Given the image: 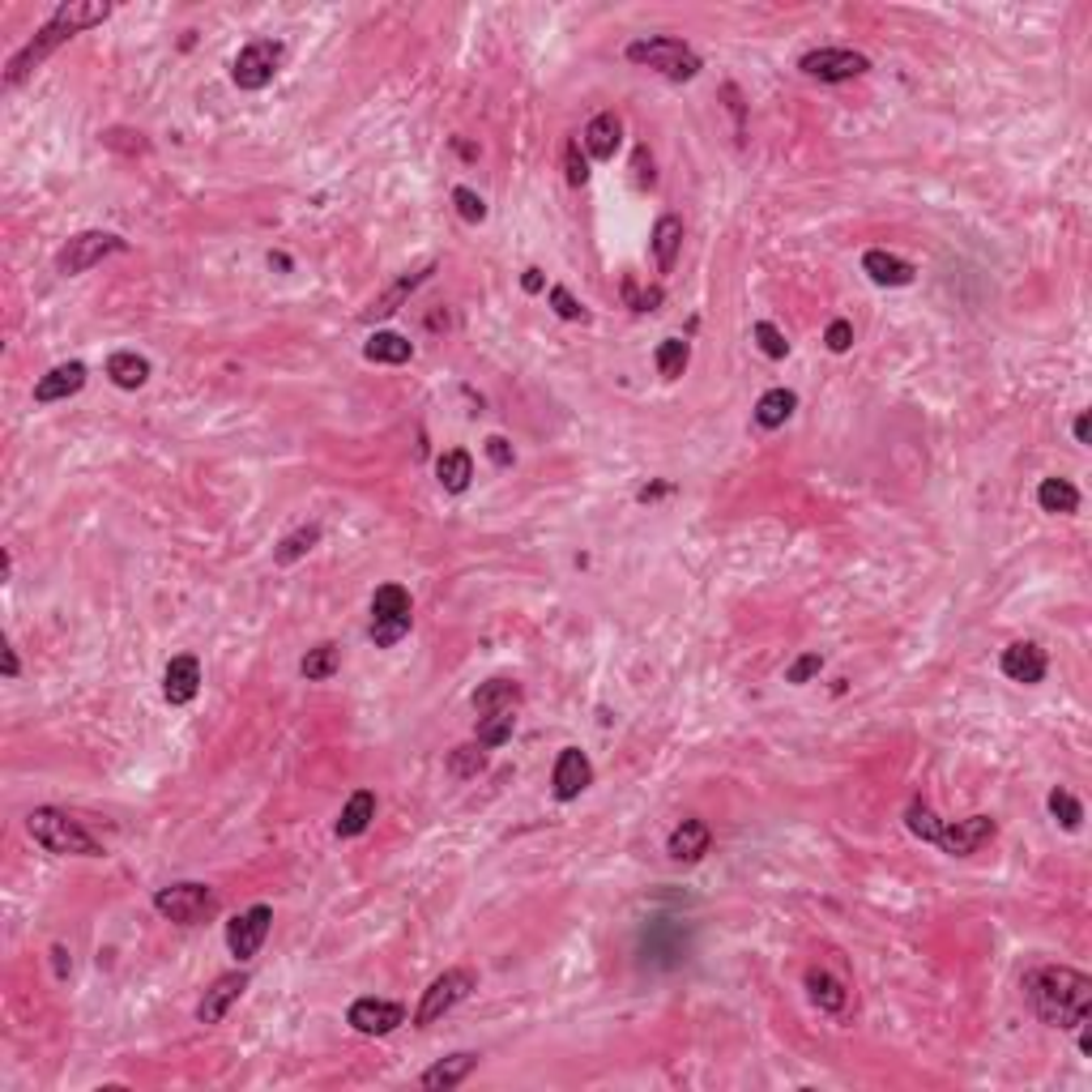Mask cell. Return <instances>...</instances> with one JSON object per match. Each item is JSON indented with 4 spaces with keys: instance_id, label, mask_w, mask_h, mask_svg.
<instances>
[{
    "instance_id": "obj_1",
    "label": "cell",
    "mask_w": 1092,
    "mask_h": 1092,
    "mask_svg": "<svg viewBox=\"0 0 1092 1092\" xmlns=\"http://www.w3.org/2000/svg\"><path fill=\"white\" fill-rule=\"evenodd\" d=\"M1024 999L1050 1028H1075L1092 1011V977L1067 964H1042L1024 977Z\"/></svg>"
},
{
    "instance_id": "obj_2",
    "label": "cell",
    "mask_w": 1092,
    "mask_h": 1092,
    "mask_svg": "<svg viewBox=\"0 0 1092 1092\" xmlns=\"http://www.w3.org/2000/svg\"><path fill=\"white\" fill-rule=\"evenodd\" d=\"M112 18V5H103V0H69V5H61L56 14H51V22L18 51V56L9 61V69H5V86L14 90V86H22L51 51H56L61 43H69L73 35H82V30H90V26H98V22H107Z\"/></svg>"
},
{
    "instance_id": "obj_3",
    "label": "cell",
    "mask_w": 1092,
    "mask_h": 1092,
    "mask_svg": "<svg viewBox=\"0 0 1092 1092\" xmlns=\"http://www.w3.org/2000/svg\"><path fill=\"white\" fill-rule=\"evenodd\" d=\"M26 828L30 837L47 849V854H61V858H98V841L82 828V819H73L69 811H56V806H35L26 815Z\"/></svg>"
},
{
    "instance_id": "obj_4",
    "label": "cell",
    "mask_w": 1092,
    "mask_h": 1092,
    "mask_svg": "<svg viewBox=\"0 0 1092 1092\" xmlns=\"http://www.w3.org/2000/svg\"><path fill=\"white\" fill-rule=\"evenodd\" d=\"M628 61L640 65V69H653L670 82H691L700 73V56L683 43V39H670V35H658V39H636L628 43Z\"/></svg>"
},
{
    "instance_id": "obj_5",
    "label": "cell",
    "mask_w": 1092,
    "mask_h": 1092,
    "mask_svg": "<svg viewBox=\"0 0 1092 1092\" xmlns=\"http://www.w3.org/2000/svg\"><path fill=\"white\" fill-rule=\"evenodd\" d=\"M414 623V607H410V593L402 585H380L371 593V640L380 649H393Z\"/></svg>"
},
{
    "instance_id": "obj_6",
    "label": "cell",
    "mask_w": 1092,
    "mask_h": 1092,
    "mask_svg": "<svg viewBox=\"0 0 1092 1092\" xmlns=\"http://www.w3.org/2000/svg\"><path fill=\"white\" fill-rule=\"evenodd\" d=\"M154 909L162 917L180 922V926H197V922H209L218 913V892L205 888V884H172V888L154 892Z\"/></svg>"
},
{
    "instance_id": "obj_7",
    "label": "cell",
    "mask_w": 1092,
    "mask_h": 1092,
    "mask_svg": "<svg viewBox=\"0 0 1092 1092\" xmlns=\"http://www.w3.org/2000/svg\"><path fill=\"white\" fill-rule=\"evenodd\" d=\"M124 248H129V244H124L120 235H112V231H82V235H73V240L56 252V273H65V278H77V273L94 269L98 260L116 256V252H124Z\"/></svg>"
},
{
    "instance_id": "obj_8",
    "label": "cell",
    "mask_w": 1092,
    "mask_h": 1092,
    "mask_svg": "<svg viewBox=\"0 0 1092 1092\" xmlns=\"http://www.w3.org/2000/svg\"><path fill=\"white\" fill-rule=\"evenodd\" d=\"M470 991H474V973H470V969H445V973L423 991V1003H418V1011H414V1024H418V1028L435 1024L440 1016H449Z\"/></svg>"
},
{
    "instance_id": "obj_9",
    "label": "cell",
    "mask_w": 1092,
    "mask_h": 1092,
    "mask_svg": "<svg viewBox=\"0 0 1092 1092\" xmlns=\"http://www.w3.org/2000/svg\"><path fill=\"white\" fill-rule=\"evenodd\" d=\"M278 65H282V43L256 39V43H248L240 56H235L231 82H235L240 90H265L273 77H278Z\"/></svg>"
},
{
    "instance_id": "obj_10",
    "label": "cell",
    "mask_w": 1092,
    "mask_h": 1092,
    "mask_svg": "<svg viewBox=\"0 0 1092 1092\" xmlns=\"http://www.w3.org/2000/svg\"><path fill=\"white\" fill-rule=\"evenodd\" d=\"M798 69L815 82H849V77H862L870 69V61L849 47H819V51H806Z\"/></svg>"
},
{
    "instance_id": "obj_11",
    "label": "cell",
    "mask_w": 1092,
    "mask_h": 1092,
    "mask_svg": "<svg viewBox=\"0 0 1092 1092\" xmlns=\"http://www.w3.org/2000/svg\"><path fill=\"white\" fill-rule=\"evenodd\" d=\"M269 926H273V909L269 905H252L244 909L240 917L227 922V948L235 960H252L260 952V943L269 939Z\"/></svg>"
},
{
    "instance_id": "obj_12",
    "label": "cell",
    "mask_w": 1092,
    "mask_h": 1092,
    "mask_svg": "<svg viewBox=\"0 0 1092 1092\" xmlns=\"http://www.w3.org/2000/svg\"><path fill=\"white\" fill-rule=\"evenodd\" d=\"M995 819L991 815H969V819H956V824H943L939 828V837H935V845L943 849V854H952V858H969V854H977L986 841H995Z\"/></svg>"
},
{
    "instance_id": "obj_13",
    "label": "cell",
    "mask_w": 1092,
    "mask_h": 1092,
    "mask_svg": "<svg viewBox=\"0 0 1092 1092\" xmlns=\"http://www.w3.org/2000/svg\"><path fill=\"white\" fill-rule=\"evenodd\" d=\"M346 1020L363 1037H389L397 1024H406V1007L402 1003H385V999H355Z\"/></svg>"
},
{
    "instance_id": "obj_14",
    "label": "cell",
    "mask_w": 1092,
    "mask_h": 1092,
    "mask_svg": "<svg viewBox=\"0 0 1092 1092\" xmlns=\"http://www.w3.org/2000/svg\"><path fill=\"white\" fill-rule=\"evenodd\" d=\"M551 786H555V798H560V802H572V798H581V794L593 786V764H589V755H585L581 747H564V751H560Z\"/></svg>"
},
{
    "instance_id": "obj_15",
    "label": "cell",
    "mask_w": 1092,
    "mask_h": 1092,
    "mask_svg": "<svg viewBox=\"0 0 1092 1092\" xmlns=\"http://www.w3.org/2000/svg\"><path fill=\"white\" fill-rule=\"evenodd\" d=\"M999 666H1003V675H1007L1011 683L1032 687V683L1046 679V649L1032 644V640H1016V644L1003 649V662H999Z\"/></svg>"
},
{
    "instance_id": "obj_16",
    "label": "cell",
    "mask_w": 1092,
    "mask_h": 1092,
    "mask_svg": "<svg viewBox=\"0 0 1092 1092\" xmlns=\"http://www.w3.org/2000/svg\"><path fill=\"white\" fill-rule=\"evenodd\" d=\"M248 991V973H223L213 981V986L205 991V999L197 1003V1020L201 1024H223V1016L240 1003V995Z\"/></svg>"
},
{
    "instance_id": "obj_17",
    "label": "cell",
    "mask_w": 1092,
    "mask_h": 1092,
    "mask_svg": "<svg viewBox=\"0 0 1092 1092\" xmlns=\"http://www.w3.org/2000/svg\"><path fill=\"white\" fill-rule=\"evenodd\" d=\"M197 691H201V662L192 653H180L162 670V696H167V704H192Z\"/></svg>"
},
{
    "instance_id": "obj_18",
    "label": "cell",
    "mask_w": 1092,
    "mask_h": 1092,
    "mask_svg": "<svg viewBox=\"0 0 1092 1092\" xmlns=\"http://www.w3.org/2000/svg\"><path fill=\"white\" fill-rule=\"evenodd\" d=\"M82 385H86V363H61L35 385V402H43V406L65 402V397L82 393Z\"/></svg>"
},
{
    "instance_id": "obj_19",
    "label": "cell",
    "mask_w": 1092,
    "mask_h": 1092,
    "mask_svg": "<svg viewBox=\"0 0 1092 1092\" xmlns=\"http://www.w3.org/2000/svg\"><path fill=\"white\" fill-rule=\"evenodd\" d=\"M585 150H589V158H597V162H611L615 158V150H619V141H623V120L615 116V112H602V116H593L589 124H585Z\"/></svg>"
},
{
    "instance_id": "obj_20",
    "label": "cell",
    "mask_w": 1092,
    "mask_h": 1092,
    "mask_svg": "<svg viewBox=\"0 0 1092 1092\" xmlns=\"http://www.w3.org/2000/svg\"><path fill=\"white\" fill-rule=\"evenodd\" d=\"M708 845H713V833H708L704 819H683V824L670 833L666 849H670L675 862H700L708 854Z\"/></svg>"
},
{
    "instance_id": "obj_21",
    "label": "cell",
    "mask_w": 1092,
    "mask_h": 1092,
    "mask_svg": "<svg viewBox=\"0 0 1092 1092\" xmlns=\"http://www.w3.org/2000/svg\"><path fill=\"white\" fill-rule=\"evenodd\" d=\"M862 269H866V278L880 282V287H909L913 282V265L892 256V252H884V248H870L862 256Z\"/></svg>"
},
{
    "instance_id": "obj_22",
    "label": "cell",
    "mask_w": 1092,
    "mask_h": 1092,
    "mask_svg": "<svg viewBox=\"0 0 1092 1092\" xmlns=\"http://www.w3.org/2000/svg\"><path fill=\"white\" fill-rule=\"evenodd\" d=\"M521 708V683L513 679H491L474 691V713H517Z\"/></svg>"
},
{
    "instance_id": "obj_23",
    "label": "cell",
    "mask_w": 1092,
    "mask_h": 1092,
    "mask_svg": "<svg viewBox=\"0 0 1092 1092\" xmlns=\"http://www.w3.org/2000/svg\"><path fill=\"white\" fill-rule=\"evenodd\" d=\"M474 1067H478V1054H449V1059H440L435 1067L423 1071V1088H431V1092H449V1088H457Z\"/></svg>"
},
{
    "instance_id": "obj_24",
    "label": "cell",
    "mask_w": 1092,
    "mask_h": 1092,
    "mask_svg": "<svg viewBox=\"0 0 1092 1092\" xmlns=\"http://www.w3.org/2000/svg\"><path fill=\"white\" fill-rule=\"evenodd\" d=\"M679 248H683V223H679L675 213L658 218V227H653V256H658V273H670V269H675Z\"/></svg>"
},
{
    "instance_id": "obj_25",
    "label": "cell",
    "mask_w": 1092,
    "mask_h": 1092,
    "mask_svg": "<svg viewBox=\"0 0 1092 1092\" xmlns=\"http://www.w3.org/2000/svg\"><path fill=\"white\" fill-rule=\"evenodd\" d=\"M376 819V794L371 790H355L350 794V802L342 806V815H338V837H359V833H367V824Z\"/></svg>"
},
{
    "instance_id": "obj_26",
    "label": "cell",
    "mask_w": 1092,
    "mask_h": 1092,
    "mask_svg": "<svg viewBox=\"0 0 1092 1092\" xmlns=\"http://www.w3.org/2000/svg\"><path fill=\"white\" fill-rule=\"evenodd\" d=\"M794 410H798V397H794L790 389H769V393L755 402V423H759L764 431H777V427L790 423Z\"/></svg>"
},
{
    "instance_id": "obj_27",
    "label": "cell",
    "mask_w": 1092,
    "mask_h": 1092,
    "mask_svg": "<svg viewBox=\"0 0 1092 1092\" xmlns=\"http://www.w3.org/2000/svg\"><path fill=\"white\" fill-rule=\"evenodd\" d=\"M107 376H112V385L116 389H141L145 380H150V363L141 359V355H133V350H116L112 359H107Z\"/></svg>"
},
{
    "instance_id": "obj_28",
    "label": "cell",
    "mask_w": 1092,
    "mask_h": 1092,
    "mask_svg": "<svg viewBox=\"0 0 1092 1092\" xmlns=\"http://www.w3.org/2000/svg\"><path fill=\"white\" fill-rule=\"evenodd\" d=\"M1037 504H1042V513L1071 517V513L1079 508V491H1075L1067 478H1046L1042 486H1037Z\"/></svg>"
},
{
    "instance_id": "obj_29",
    "label": "cell",
    "mask_w": 1092,
    "mask_h": 1092,
    "mask_svg": "<svg viewBox=\"0 0 1092 1092\" xmlns=\"http://www.w3.org/2000/svg\"><path fill=\"white\" fill-rule=\"evenodd\" d=\"M367 363H410L414 359V342L402 334H371L363 346Z\"/></svg>"
},
{
    "instance_id": "obj_30",
    "label": "cell",
    "mask_w": 1092,
    "mask_h": 1092,
    "mask_svg": "<svg viewBox=\"0 0 1092 1092\" xmlns=\"http://www.w3.org/2000/svg\"><path fill=\"white\" fill-rule=\"evenodd\" d=\"M435 474H440V486H445V491L461 496V491L470 486V478H474V457H470L465 449H453V453H445L440 461H435Z\"/></svg>"
},
{
    "instance_id": "obj_31",
    "label": "cell",
    "mask_w": 1092,
    "mask_h": 1092,
    "mask_svg": "<svg viewBox=\"0 0 1092 1092\" xmlns=\"http://www.w3.org/2000/svg\"><path fill=\"white\" fill-rule=\"evenodd\" d=\"M806 991H811V999L824 1007V1011H841V1007L849 1003L845 986H841L833 973H824V969H811V973H806Z\"/></svg>"
},
{
    "instance_id": "obj_32",
    "label": "cell",
    "mask_w": 1092,
    "mask_h": 1092,
    "mask_svg": "<svg viewBox=\"0 0 1092 1092\" xmlns=\"http://www.w3.org/2000/svg\"><path fill=\"white\" fill-rule=\"evenodd\" d=\"M338 662H342L338 644H316V649H308V658L299 662V670H303L308 683H324V679L338 675Z\"/></svg>"
},
{
    "instance_id": "obj_33",
    "label": "cell",
    "mask_w": 1092,
    "mask_h": 1092,
    "mask_svg": "<svg viewBox=\"0 0 1092 1092\" xmlns=\"http://www.w3.org/2000/svg\"><path fill=\"white\" fill-rule=\"evenodd\" d=\"M427 273H431V269H423V273H410V278H402V282H397L389 295H380V299H376V303L363 312V320H385V316H393V312L406 303V295H410L418 282H427Z\"/></svg>"
},
{
    "instance_id": "obj_34",
    "label": "cell",
    "mask_w": 1092,
    "mask_h": 1092,
    "mask_svg": "<svg viewBox=\"0 0 1092 1092\" xmlns=\"http://www.w3.org/2000/svg\"><path fill=\"white\" fill-rule=\"evenodd\" d=\"M653 363H658V371H662L666 380H679V376L687 371V363H691V346H687L683 338H666V342L658 346V355H653Z\"/></svg>"
},
{
    "instance_id": "obj_35",
    "label": "cell",
    "mask_w": 1092,
    "mask_h": 1092,
    "mask_svg": "<svg viewBox=\"0 0 1092 1092\" xmlns=\"http://www.w3.org/2000/svg\"><path fill=\"white\" fill-rule=\"evenodd\" d=\"M320 542V525H303V529H295V533H287L282 542H278V551H273V560L278 564H295V560H303L312 546Z\"/></svg>"
},
{
    "instance_id": "obj_36",
    "label": "cell",
    "mask_w": 1092,
    "mask_h": 1092,
    "mask_svg": "<svg viewBox=\"0 0 1092 1092\" xmlns=\"http://www.w3.org/2000/svg\"><path fill=\"white\" fill-rule=\"evenodd\" d=\"M517 730V713H482L478 718V743L482 747H504Z\"/></svg>"
},
{
    "instance_id": "obj_37",
    "label": "cell",
    "mask_w": 1092,
    "mask_h": 1092,
    "mask_svg": "<svg viewBox=\"0 0 1092 1092\" xmlns=\"http://www.w3.org/2000/svg\"><path fill=\"white\" fill-rule=\"evenodd\" d=\"M905 824H909L913 837H922V841H931V845H935V837H939V828H943V819H939L931 806H926V802H909Z\"/></svg>"
},
{
    "instance_id": "obj_38",
    "label": "cell",
    "mask_w": 1092,
    "mask_h": 1092,
    "mask_svg": "<svg viewBox=\"0 0 1092 1092\" xmlns=\"http://www.w3.org/2000/svg\"><path fill=\"white\" fill-rule=\"evenodd\" d=\"M482 769H486V751H482V743L453 747V755H449V773H453V777H478Z\"/></svg>"
},
{
    "instance_id": "obj_39",
    "label": "cell",
    "mask_w": 1092,
    "mask_h": 1092,
    "mask_svg": "<svg viewBox=\"0 0 1092 1092\" xmlns=\"http://www.w3.org/2000/svg\"><path fill=\"white\" fill-rule=\"evenodd\" d=\"M1050 815L1059 819L1067 833H1075L1084 824V806H1079V798L1071 790H1050Z\"/></svg>"
},
{
    "instance_id": "obj_40",
    "label": "cell",
    "mask_w": 1092,
    "mask_h": 1092,
    "mask_svg": "<svg viewBox=\"0 0 1092 1092\" xmlns=\"http://www.w3.org/2000/svg\"><path fill=\"white\" fill-rule=\"evenodd\" d=\"M751 338H755V346H759L764 355H769V359H786V355H790V342H786V334L777 329L773 320H755Z\"/></svg>"
},
{
    "instance_id": "obj_41",
    "label": "cell",
    "mask_w": 1092,
    "mask_h": 1092,
    "mask_svg": "<svg viewBox=\"0 0 1092 1092\" xmlns=\"http://www.w3.org/2000/svg\"><path fill=\"white\" fill-rule=\"evenodd\" d=\"M453 205L465 223H486V201L474 192V188H453Z\"/></svg>"
},
{
    "instance_id": "obj_42",
    "label": "cell",
    "mask_w": 1092,
    "mask_h": 1092,
    "mask_svg": "<svg viewBox=\"0 0 1092 1092\" xmlns=\"http://www.w3.org/2000/svg\"><path fill=\"white\" fill-rule=\"evenodd\" d=\"M564 167H568V184H572V188L589 184V158L581 154V141H568V150H564Z\"/></svg>"
},
{
    "instance_id": "obj_43",
    "label": "cell",
    "mask_w": 1092,
    "mask_h": 1092,
    "mask_svg": "<svg viewBox=\"0 0 1092 1092\" xmlns=\"http://www.w3.org/2000/svg\"><path fill=\"white\" fill-rule=\"evenodd\" d=\"M819 670H824V658H819V653H802V658L786 670V683H806V679H815Z\"/></svg>"
},
{
    "instance_id": "obj_44",
    "label": "cell",
    "mask_w": 1092,
    "mask_h": 1092,
    "mask_svg": "<svg viewBox=\"0 0 1092 1092\" xmlns=\"http://www.w3.org/2000/svg\"><path fill=\"white\" fill-rule=\"evenodd\" d=\"M824 342H828L833 355H845V350L854 346V324H849V320H833L828 334H824Z\"/></svg>"
},
{
    "instance_id": "obj_45",
    "label": "cell",
    "mask_w": 1092,
    "mask_h": 1092,
    "mask_svg": "<svg viewBox=\"0 0 1092 1092\" xmlns=\"http://www.w3.org/2000/svg\"><path fill=\"white\" fill-rule=\"evenodd\" d=\"M551 308H555V316H564V320H585V308L568 295V287H551Z\"/></svg>"
},
{
    "instance_id": "obj_46",
    "label": "cell",
    "mask_w": 1092,
    "mask_h": 1092,
    "mask_svg": "<svg viewBox=\"0 0 1092 1092\" xmlns=\"http://www.w3.org/2000/svg\"><path fill=\"white\" fill-rule=\"evenodd\" d=\"M486 457L496 461L500 470H508V465H513V445L504 440V435H491V440H486Z\"/></svg>"
},
{
    "instance_id": "obj_47",
    "label": "cell",
    "mask_w": 1092,
    "mask_h": 1092,
    "mask_svg": "<svg viewBox=\"0 0 1092 1092\" xmlns=\"http://www.w3.org/2000/svg\"><path fill=\"white\" fill-rule=\"evenodd\" d=\"M632 172H636V184H640V188H653V158H649L644 145H640L636 158H632Z\"/></svg>"
},
{
    "instance_id": "obj_48",
    "label": "cell",
    "mask_w": 1092,
    "mask_h": 1092,
    "mask_svg": "<svg viewBox=\"0 0 1092 1092\" xmlns=\"http://www.w3.org/2000/svg\"><path fill=\"white\" fill-rule=\"evenodd\" d=\"M521 287H525L529 295H538V291H542V269H525V278H521Z\"/></svg>"
},
{
    "instance_id": "obj_49",
    "label": "cell",
    "mask_w": 1092,
    "mask_h": 1092,
    "mask_svg": "<svg viewBox=\"0 0 1092 1092\" xmlns=\"http://www.w3.org/2000/svg\"><path fill=\"white\" fill-rule=\"evenodd\" d=\"M1075 440H1079V445H1088V440H1092V418H1088V414H1079V418H1075Z\"/></svg>"
},
{
    "instance_id": "obj_50",
    "label": "cell",
    "mask_w": 1092,
    "mask_h": 1092,
    "mask_svg": "<svg viewBox=\"0 0 1092 1092\" xmlns=\"http://www.w3.org/2000/svg\"><path fill=\"white\" fill-rule=\"evenodd\" d=\"M5 679H18V649L5 644Z\"/></svg>"
}]
</instances>
